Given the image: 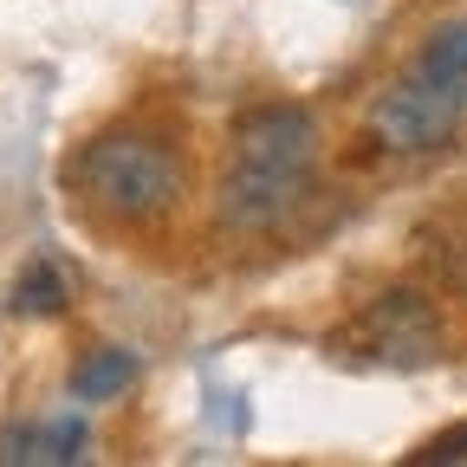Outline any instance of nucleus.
Segmentation results:
<instances>
[{
	"instance_id": "f257e3e1",
	"label": "nucleus",
	"mask_w": 467,
	"mask_h": 467,
	"mask_svg": "<svg viewBox=\"0 0 467 467\" xmlns=\"http://www.w3.org/2000/svg\"><path fill=\"white\" fill-rule=\"evenodd\" d=\"M318 169V117L306 104H260L234 130V169L221 182V214L234 227H266L306 195Z\"/></svg>"
},
{
	"instance_id": "f03ea898",
	"label": "nucleus",
	"mask_w": 467,
	"mask_h": 467,
	"mask_svg": "<svg viewBox=\"0 0 467 467\" xmlns=\"http://www.w3.org/2000/svg\"><path fill=\"white\" fill-rule=\"evenodd\" d=\"M72 175H78L85 202L117 214V221H156L182 195V162L156 137H130V130H110V137L85 143Z\"/></svg>"
},
{
	"instance_id": "7ed1b4c3",
	"label": "nucleus",
	"mask_w": 467,
	"mask_h": 467,
	"mask_svg": "<svg viewBox=\"0 0 467 467\" xmlns=\"http://www.w3.org/2000/svg\"><path fill=\"white\" fill-rule=\"evenodd\" d=\"M337 350L364 364H389V370H416L429 358H441V318L422 292H383L358 318L337 331Z\"/></svg>"
},
{
	"instance_id": "20e7f679",
	"label": "nucleus",
	"mask_w": 467,
	"mask_h": 467,
	"mask_svg": "<svg viewBox=\"0 0 467 467\" xmlns=\"http://www.w3.org/2000/svg\"><path fill=\"white\" fill-rule=\"evenodd\" d=\"M461 117H467V110H461L441 85H429V78H416V72H402V78L377 98V137H383L389 150L422 156V150H448V143H454Z\"/></svg>"
},
{
	"instance_id": "39448f33",
	"label": "nucleus",
	"mask_w": 467,
	"mask_h": 467,
	"mask_svg": "<svg viewBox=\"0 0 467 467\" xmlns=\"http://www.w3.org/2000/svg\"><path fill=\"white\" fill-rule=\"evenodd\" d=\"M85 441H91V429L78 422V416H66V422H14V429H0V467H66V461H78L85 454Z\"/></svg>"
},
{
	"instance_id": "423d86ee",
	"label": "nucleus",
	"mask_w": 467,
	"mask_h": 467,
	"mask_svg": "<svg viewBox=\"0 0 467 467\" xmlns=\"http://www.w3.org/2000/svg\"><path fill=\"white\" fill-rule=\"evenodd\" d=\"M409 72L429 78V85H441V91L467 110V20L435 26V33L422 39V52H416V66H409Z\"/></svg>"
},
{
	"instance_id": "0eeeda50",
	"label": "nucleus",
	"mask_w": 467,
	"mask_h": 467,
	"mask_svg": "<svg viewBox=\"0 0 467 467\" xmlns=\"http://www.w3.org/2000/svg\"><path fill=\"white\" fill-rule=\"evenodd\" d=\"M130 383H137V350H124V344H98V350H85L78 370H72V396H78V402L124 396Z\"/></svg>"
},
{
	"instance_id": "6e6552de",
	"label": "nucleus",
	"mask_w": 467,
	"mask_h": 467,
	"mask_svg": "<svg viewBox=\"0 0 467 467\" xmlns=\"http://www.w3.org/2000/svg\"><path fill=\"white\" fill-rule=\"evenodd\" d=\"M66 299H72V279L58 273L52 260H33L14 279V312L20 318H52V312H66Z\"/></svg>"
},
{
	"instance_id": "1a4fd4ad",
	"label": "nucleus",
	"mask_w": 467,
	"mask_h": 467,
	"mask_svg": "<svg viewBox=\"0 0 467 467\" xmlns=\"http://www.w3.org/2000/svg\"><path fill=\"white\" fill-rule=\"evenodd\" d=\"M416 461H435V467L467 461V422H461V429H448V435H435V441H422V448H416Z\"/></svg>"
}]
</instances>
